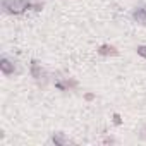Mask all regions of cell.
Listing matches in <instances>:
<instances>
[{"label":"cell","mask_w":146,"mask_h":146,"mask_svg":"<svg viewBox=\"0 0 146 146\" xmlns=\"http://www.w3.org/2000/svg\"><path fill=\"white\" fill-rule=\"evenodd\" d=\"M136 53L146 60V45H139V46H136Z\"/></svg>","instance_id":"7"},{"label":"cell","mask_w":146,"mask_h":146,"mask_svg":"<svg viewBox=\"0 0 146 146\" xmlns=\"http://www.w3.org/2000/svg\"><path fill=\"white\" fill-rule=\"evenodd\" d=\"M98 55H102V57H115V55H119V50L113 46V45H102L98 50Z\"/></svg>","instance_id":"6"},{"label":"cell","mask_w":146,"mask_h":146,"mask_svg":"<svg viewBox=\"0 0 146 146\" xmlns=\"http://www.w3.org/2000/svg\"><path fill=\"white\" fill-rule=\"evenodd\" d=\"M112 117H113V124H115V125H120V124H122V119H120L119 113H113Z\"/></svg>","instance_id":"9"},{"label":"cell","mask_w":146,"mask_h":146,"mask_svg":"<svg viewBox=\"0 0 146 146\" xmlns=\"http://www.w3.org/2000/svg\"><path fill=\"white\" fill-rule=\"evenodd\" d=\"M139 136H141L143 139H146V125L143 127V131H141V134H139Z\"/></svg>","instance_id":"11"},{"label":"cell","mask_w":146,"mask_h":146,"mask_svg":"<svg viewBox=\"0 0 146 146\" xmlns=\"http://www.w3.org/2000/svg\"><path fill=\"white\" fill-rule=\"evenodd\" d=\"M0 70H2V74L5 78H12V76H17L21 74V64L17 58L7 55V53H2V57H0Z\"/></svg>","instance_id":"2"},{"label":"cell","mask_w":146,"mask_h":146,"mask_svg":"<svg viewBox=\"0 0 146 146\" xmlns=\"http://www.w3.org/2000/svg\"><path fill=\"white\" fill-rule=\"evenodd\" d=\"M84 98H86V100H93V98H95V95H93V93H86V95H84Z\"/></svg>","instance_id":"10"},{"label":"cell","mask_w":146,"mask_h":146,"mask_svg":"<svg viewBox=\"0 0 146 146\" xmlns=\"http://www.w3.org/2000/svg\"><path fill=\"white\" fill-rule=\"evenodd\" d=\"M131 17L134 23H137L139 26H146V4L141 2L137 5H134L132 12H131Z\"/></svg>","instance_id":"4"},{"label":"cell","mask_w":146,"mask_h":146,"mask_svg":"<svg viewBox=\"0 0 146 146\" xmlns=\"http://www.w3.org/2000/svg\"><path fill=\"white\" fill-rule=\"evenodd\" d=\"M48 143H52V144H55V146H65V144H69V143H72L64 132H53L52 134V137L48 139Z\"/></svg>","instance_id":"5"},{"label":"cell","mask_w":146,"mask_h":146,"mask_svg":"<svg viewBox=\"0 0 146 146\" xmlns=\"http://www.w3.org/2000/svg\"><path fill=\"white\" fill-rule=\"evenodd\" d=\"M33 0H2V11L9 16H21L29 11Z\"/></svg>","instance_id":"1"},{"label":"cell","mask_w":146,"mask_h":146,"mask_svg":"<svg viewBox=\"0 0 146 146\" xmlns=\"http://www.w3.org/2000/svg\"><path fill=\"white\" fill-rule=\"evenodd\" d=\"M29 74H31V78L35 79V83H36L40 88H45L46 83L50 81L48 72L45 70V67H43L41 62H38V60H31V62H29Z\"/></svg>","instance_id":"3"},{"label":"cell","mask_w":146,"mask_h":146,"mask_svg":"<svg viewBox=\"0 0 146 146\" xmlns=\"http://www.w3.org/2000/svg\"><path fill=\"white\" fill-rule=\"evenodd\" d=\"M43 9V2H40V0H33V5H31V11H41Z\"/></svg>","instance_id":"8"}]
</instances>
